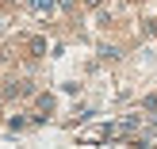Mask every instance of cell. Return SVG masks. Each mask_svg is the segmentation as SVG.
<instances>
[{
    "label": "cell",
    "instance_id": "1",
    "mask_svg": "<svg viewBox=\"0 0 157 149\" xmlns=\"http://www.w3.org/2000/svg\"><path fill=\"white\" fill-rule=\"evenodd\" d=\"M35 12H54V0H27Z\"/></svg>",
    "mask_w": 157,
    "mask_h": 149
},
{
    "label": "cell",
    "instance_id": "2",
    "mask_svg": "<svg viewBox=\"0 0 157 149\" xmlns=\"http://www.w3.org/2000/svg\"><path fill=\"white\" fill-rule=\"evenodd\" d=\"M146 126H150V130H157V115H153V119H150V122H146Z\"/></svg>",
    "mask_w": 157,
    "mask_h": 149
}]
</instances>
